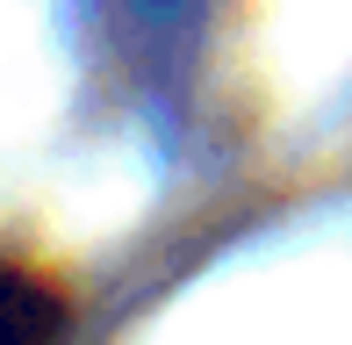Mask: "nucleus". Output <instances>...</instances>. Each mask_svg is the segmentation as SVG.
<instances>
[{
    "label": "nucleus",
    "mask_w": 352,
    "mask_h": 345,
    "mask_svg": "<svg viewBox=\"0 0 352 345\" xmlns=\"http://www.w3.org/2000/svg\"><path fill=\"white\" fill-rule=\"evenodd\" d=\"M0 345H65V302L22 266H0Z\"/></svg>",
    "instance_id": "f257e3e1"
}]
</instances>
